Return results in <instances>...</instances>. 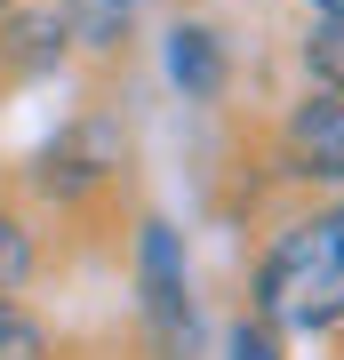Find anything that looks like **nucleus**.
<instances>
[{"label": "nucleus", "instance_id": "1", "mask_svg": "<svg viewBox=\"0 0 344 360\" xmlns=\"http://www.w3.org/2000/svg\"><path fill=\"white\" fill-rule=\"evenodd\" d=\"M256 304L272 328H305V336L344 321V200L281 224V240L265 248V272H256Z\"/></svg>", "mask_w": 344, "mask_h": 360}, {"label": "nucleus", "instance_id": "2", "mask_svg": "<svg viewBox=\"0 0 344 360\" xmlns=\"http://www.w3.org/2000/svg\"><path fill=\"white\" fill-rule=\"evenodd\" d=\"M136 288H144V328H153L160 360H192V336H200V312H192V264L177 224L144 217L136 224Z\"/></svg>", "mask_w": 344, "mask_h": 360}, {"label": "nucleus", "instance_id": "3", "mask_svg": "<svg viewBox=\"0 0 344 360\" xmlns=\"http://www.w3.org/2000/svg\"><path fill=\"white\" fill-rule=\"evenodd\" d=\"M281 144H288V168H296V176L344 184V96H329V89L296 96L288 120H281Z\"/></svg>", "mask_w": 344, "mask_h": 360}, {"label": "nucleus", "instance_id": "4", "mask_svg": "<svg viewBox=\"0 0 344 360\" xmlns=\"http://www.w3.org/2000/svg\"><path fill=\"white\" fill-rule=\"evenodd\" d=\"M120 168V144H113V129L104 120H80V129H64L49 153H40V193H89V184H104Z\"/></svg>", "mask_w": 344, "mask_h": 360}, {"label": "nucleus", "instance_id": "5", "mask_svg": "<svg viewBox=\"0 0 344 360\" xmlns=\"http://www.w3.org/2000/svg\"><path fill=\"white\" fill-rule=\"evenodd\" d=\"M168 80H177L184 96H217L224 89V40L208 25H177L168 32Z\"/></svg>", "mask_w": 344, "mask_h": 360}, {"label": "nucleus", "instance_id": "6", "mask_svg": "<svg viewBox=\"0 0 344 360\" xmlns=\"http://www.w3.org/2000/svg\"><path fill=\"white\" fill-rule=\"evenodd\" d=\"M32 264H40L32 224L16 217V208H0V296H8V288H25V281H32Z\"/></svg>", "mask_w": 344, "mask_h": 360}, {"label": "nucleus", "instance_id": "7", "mask_svg": "<svg viewBox=\"0 0 344 360\" xmlns=\"http://www.w3.org/2000/svg\"><path fill=\"white\" fill-rule=\"evenodd\" d=\"M0 360H49V328L16 296H0Z\"/></svg>", "mask_w": 344, "mask_h": 360}, {"label": "nucleus", "instance_id": "8", "mask_svg": "<svg viewBox=\"0 0 344 360\" xmlns=\"http://www.w3.org/2000/svg\"><path fill=\"white\" fill-rule=\"evenodd\" d=\"M305 72H312L329 96H344V25H329V16H320V32L305 40Z\"/></svg>", "mask_w": 344, "mask_h": 360}, {"label": "nucleus", "instance_id": "9", "mask_svg": "<svg viewBox=\"0 0 344 360\" xmlns=\"http://www.w3.org/2000/svg\"><path fill=\"white\" fill-rule=\"evenodd\" d=\"M224 352H232V360H281V345H272V321H241Z\"/></svg>", "mask_w": 344, "mask_h": 360}, {"label": "nucleus", "instance_id": "10", "mask_svg": "<svg viewBox=\"0 0 344 360\" xmlns=\"http://www.w3.org/2000/svg\"><path fill=\"white\" fill-rule=\"evenodd\" d=\"M312 16H329V25H344V0H305Z\"/></svg>", "mask_w": 344, "mask_h": 360}, {"label": "nucleus", "instance_id": "11", "mask_svg": "<svg viewBox=\"0 0 344 360\" xmlns=\"http://www.w3.org/2000/svg\"><path fill=\"white\" fill-rule=\"evenodd\" d=\"M0 8H8V0H0Z\"/></svg>", "mask_w": 344, "mask_h": 360}]
</instances>
